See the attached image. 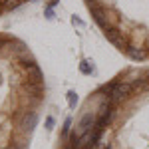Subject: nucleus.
I'll use <instances>...</instances> for the list:
<instances>
[{
  "mask_svg": "<svg viewBox=\"0 0 149 149\" xmlns=\"http://www.w3.org/2000/svg\"><path fill=\"white\" fill-rule=\"evenodd\" d=\"M46 88L24 42L0 34V149H28Z\"/></svg>",
  "mask_w": 149,
  "mask_h": 149,
  "instance_id": "nucleus-2",
  "label": "nucleus"
},
{
  "mask_svg": "<svg viewBox=\"0 0 149 149\" xmlns=\"http://www.w3.org/2000/svg\"><path fill=\"white\" fill-rule=\"evenodd\" d=\"M84 111L92 117L80 137L62 149H149V68H131L90 95Z\"/></svg>",
  "mask_w": 149,
  "mask_h": 149,
  "instance_id": "nucleus-1",
  "label": "nucleus"
},
{
  "mask_svg": "<svg viewBox=\"0 0 149 149\" xmlns=\"http://www.w3.org/2000/svg\"><path fill=\"white\" fill-rule=\"evenodd\" d=\"M103 36L121 54L149 62V0H84Z\"/></svg>",
  "mask_w": 149,
  "mask_h": 149,
  "instance_id": "nucleus-3",
  "label": "nucleus"
},
{
  "mask_svg": "<svg viewBox=\"0 0 149 149\" xmlns=\"http://www.w3.org/2000/svg\"><path fill=\"white\" fill-rule=\"evenodd\" d=\"M81 72H84V74H92L93 72V68L90 66V62H84V64H81Z\"/></svg>",
  "mask_w": 149,
  "mask_h": 149,
  "instance_id": "nucleus-5",
  "label": "nucleus"
},
{
  "mask_svg": "<svg viewBox=\"0 0 149 149\" xmlns=\"http://www.w3.org/2000/svg\"><path fill=\"white\" fill-rule=\"evenodd\" d=\"M28 2H32V0H0V16L16 10V8H20V6L28 4Z\"/></svg>",
  "mask_w": 149,
  "mask_h": 149,
  "instance_id": "nucleus-4",
  "label": "nucleus"
},
{
  "mask_svg": "<svg viewBox=\"0 0 149 149\" xmlns=\"http://www.w3.org/2000/svg\"><path fill=\"white\" fill-rule=\"evenodd\" d=\"M68 97H70V105H74L76 103V95L74 93H68Z\"/></svg>",
  "mask_w": 149,
  "mask_h": 149,
  "instance_id": "nucleus-6",
  "label": "nucleus"
}]
</instances>
